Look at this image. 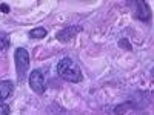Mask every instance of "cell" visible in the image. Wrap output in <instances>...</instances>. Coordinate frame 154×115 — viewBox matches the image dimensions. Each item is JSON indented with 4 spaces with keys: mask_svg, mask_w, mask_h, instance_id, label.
Here are the masks:
<instances>
[{
    "mask_svg": "<svg viewBox=\"0 0 154 115\" xmlns=\"http://www.w3.org/2000/svg\"><path fill=\"white\" fill-rule=\"evenodd\" d=\"M57 74L62 77L63 80H66L69 83H79L83 78L80 68L77 66L71 58H68V57L62 58L59 61V65H57Z\"/></svg>",
    "mask_w": 154,
    "mask_h": 115,
    "instance_id": "obj_1",
    "label": "cell"
},
{
    "mask_svg": "<svg viewBox=\"0 0 154 115\" xmlns=\"http://www.w3.org/2000/svg\"><path fill=\"white\" fill-rule=\"evenodd\" d=\"M29 66V54L26 49L23 48H19L16 49V69H17V74H19V78H23L25 72H26Z\"/></svg>",
    "mask_w": 154,
    "mask_h": 115,
    "instance_id": "obj_2",
    "label": "cell"
},
{
    "mask_svg": "<svg viewBox=\"0 0 154 115\" xmlns=\"http://www.w3.org/2000/svg\"><path fill=\"white\" fill-rule=\"evenodd\" d=\"M29 86H31V89L35 94H43L45 92L46 83H45V75H43L42 71L34 69L31 72V75H29Z\"/></svg>",
    "mask_w": 154,
    "mask_h": 115,
    "instance_id": "obj_3",
    "label": "cell"
},
{
    "mask_svg": "<svg viewBox=\"0 0 154 115\" xmlns=\"http://www.w3.org/2000/svg\"><path fill=\"white\" fill-rule=\"evenodd\" d=\"M134 6H136V16L139 20H149L151 19V8L148 6L146 2H142V0H139V2H134Z\"/></svg>",
    "mask_w": 154,
    "mask_h": 115,
    "instance_id": "obj_4",
    "label": "cell"
},
{
    "mask_svg": "<svg viewBox=\"0 0 154 115\" xmlns=\"http://www.w3.org/2000/svg\"><path fill=\"white\" fill-rule=\"evenodd\" d=\"M80 31H82L80 26H66L65 29L59 31L57 38H59V42H69L71 38H72L77 32H80Z\"/></svg>",
    "mask_w": 154,
    "mask_h": 115,
    "instance_id": "obj_5",
    "label": "cell"
},
{
    "mask_svg": "<svg viewBox=\"0 0 154 115\" xmlns=\"http://www.w3.org/2000/svg\"><path fill=\"white\" fill-rule=\"evenodd\" d=\"M12 89H14V84L11 81L5 80V81H0V101L8 98L12 94Z\"/></svg>",
    "mask_w": 154,
    "mask_h": 115,
    "instance_id": "obj_6",
    "label": "cell"
},
{
    "mask_svg": "<svg viewBox=\"0 0 154 115\" xmlns=\"http://www.w3.org/2000/svg\"><path fill=\"white\" fill-rule=\"evenodd\" d=\"M46 34L48 32H46L45 28H34V29L29 31V37L31 38H37V40H38V38H45Z\"/></svg>",
    "mask_w": 154,
    "mask_h": 115,
    "instance_id": "obj_7",
    "label": "cell"
},
{
    "mask_svg": "<svg viewBox=\"0 0 154 115\" xmlns=\"http://www.w3.org/2000/svg\"><path fill=\"white\" fill-rule=\"evenodd\" d=\"M8 46H9V35L6 32H0V52H3Z\"/></svg>",
    "mask_w": 154,
    "mask_h": 115,
    "instance_id": "obj_8",
    "label": "cell"
},
{
    "mask_svg": "<svg viewBox=\"0 0 154 115\" xmlns=\"http://www.w3.org/2000/svg\"><path fill=\"white\" fill-rule=\"evenodd\" d=\"M11 109L8 105H0V115H9Z\"/></svg>",
    "mask_w": 154,
    "mask_h": 115,
    "instance_id": "obj_9",
    "label": "cell"
},
{
    "mask_svg": "<svg viewBox=\"0 0 154 115\" xmlns=\"http://www.w3.org/2000/svg\"><path fill=\"white\" fill-rule=\"evenodd\" d=\"M0 9L5 11V12H8V11H9V6H8V5H0Z\"/></svg>",
    "mask_w": 154,
    "mask_h": 115,
    "instance_id": "obj_10",
    "label": "cell"
},
{
    "mask_svg": "<svg viewBox=\"0 0 154 115\" xmlns=\"http://www.w3.org/2000/svg\"><path fill=\"white\" fill-rule=\"evenodd\" d=\"M151 75H152V77H154V68H152V69H151Z\"/></svg>",
    "mask_w": 154,
    "mask_h": 115,
    "instance_id": "obj_11",
    "label": "cell"
}]
</instances>
